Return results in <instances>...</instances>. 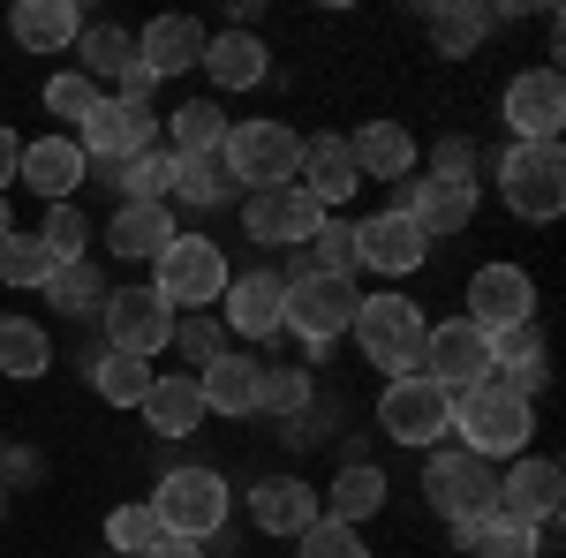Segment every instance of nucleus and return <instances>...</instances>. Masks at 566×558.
I'll return each instance as SVG.
<instances>
[{
    "label": "nucleus",
    "mask_w": 566,
    "mask_h": 558,
    "mask_svg": "<svg viewBox=\"0 0 566 558\" xmlns=\"http://www.w3.org/2000/svg\"><path fill=\"white\" fill-rule=\"evenodd\" d=\"M98 317H106V347H114V355L151 362L159 347H175V309L151 295V287H106Z\"/></svg>",
    "instance_id": "nucleus-12"
},
{
    "label": "nucleus",
    "mask_w": 566,
    "mask_h": 558,
    "mask_svg": "<svg viewBox=\"0 0 566 558\" xmlns=\"http://www.w3.org/2000/svg\"><path fill=\"white\" fill-rule=\"evenodd\" d=\"M469 325L476 333H514V325H536V280L522 264H483L469 280Z\"/></svg>",
    "instance_id": "nucleus-16"
},
{
    "label": "nucleus",
    "mask_w": 566,
    "mask_h": 558,
    "mask_svg": "<svg viewBox=\"0 0 566 558\" xmlns=\"http://www.w3.org/2000/svg\"><path fill=\"white\" fill-rule=\"evenodd\" d=\"M453 430L476 461H522L528 453V430H536V400H522L514 386H476L453 400Z\"/></svg>",
    "instance_id": "nucleus-2"
},
{
    "label": "nucleus",
    "mask_w": 566,
    "mask_h": 558,
    "mask_svg": "<svg viewBox=\"0 0 566 558\" xmlns=\"http://www.w3.org/2000/svg\"><path fill=\"white\" fill-rule=\"evenodd\" d=\"M559 498H566V468H559V461H544V453H522L514 468L499 475V498H491V514L514 520V528H536V536H552V520H559Z\"/></svg>",
    "instance_id": "nucleus-11"
},
{
    "label": "nucleus",
    "mask_w": 566,
    "mask_h": 558,
    "mask_svg": "<svg viewBox=\"0 0 566 558\" xmlns=\"http://www.w3.org/2000/svg\"><path fill=\"white\" fill-rule=\"evenodd\" d=\"M431 173H446V181H469V173H476V144H469V136H438Z\"/></svg>",
    "instance_id": "nucleus-49"
},
{
    "label": "nucleus",
    "mask_w": 566,
    "mask_h": 558,
    "mask_svg": "<svg viewBox=\"0 0 566 558\" xmlns=\"http://www.w3.org/2000/svg\"><path fill=\"white\" fill-rule=\"evenodd\" d=\"M106 544L122 558H144L159 544V514H151V506H114V514H106Z\"/></svg>",
    "instance_id": "nucleus-46"
},
{
    "label": "nucleus",
    "mask_w": 566,
    "mask_h": 558,
    "mask_svg": "<svg viewBox=\"0 0 566 558\" xmlns=\"http://www.w3.org/2000/svg\"><path fill=\"white\" fill-rule=\"evenodd\" d=\"M219 167L227 181L250 197V189H287L295 167H303V136L287 129V122H227V144H219Z\"/></svg>",
    "instance_id": "nucleus-3"
},
{
    "label": "nucleus",
    "mask_w": 566,
    "mask_h": 558,
    "mask_svg": "<svg viewBox=\"0 0 566 558\" xmlns=\"http://www.w3.org/2000/svg\"><path fill=\"white\" fill-rule=\"evenodd\" d=\"M45 257L53 264H84V242H91V219L76 204H45V227H39Z\"/></svg>",
    "instance_id": "nucleus-43"
},
{
    "label": "nucleus",
    "mask_w": 566,
    "mask_h": 558,
    "mask_svg": "<svg viewBox=\"0 0 566 558\" xmlns=\"http://www.w3.org/2000/svg\"><path fill=\"white\" fill-rule=\"evenodd\" d=\"M76 61H84L76 76H91V84L106 91V84H122V76L136 69V39L122 31V23H84V31H76Z\"/></svg>",
    "instance_id": "nucleus-30"
},
{
    "label": "nucleus",
    "mask_w": 566,
    "mask_h": 558,
    "mask_svg": "<svg viewBox=\"0 0 566 558\" xmlns=\"http://www.w3.org/2000/svg\"><path fill=\"white\" fill-rule=\"evenodd\" d=\"M258 415H310V370H272L264 362V378H258Z\"/></svg>",
    "instance_id": "nucleus-44"
},
{
    "label": "nucleus",
    "mask_w": 566,
    "mask_h": 558,
    "mask_svg": "<svg viewBox=\"0 0 566 558\" xmlns=\"http://www.w3.org/2000/svg\"><path fill=\"white\" fill-rule=\"evenodd\" d=\"M15 159H23V136L0 129V197H8V181H15Z\"/></svg>",
    "instance_id": "nucleus-50"
},
{
    "label": "nucleus",
    "mask_w": 566,
    "mask_h": 558,
    "mask_svg": "<svg viewBox=\"0 0 566 558\" xmlns=\"http://www.w3.org/2000/svg\"><path fill=\"white\" fill-rule=\"evenodd\" d=\"M53 340H45L31 317H0V378H45Z\"/></svg>",
    "instance_id": "nucleus-38"
},
{
    "label": "nucleus",
    "mask_w": 566,
    "mask_h": 558,
    "mask_svg": "<svg viewBox=\"0 0 566 558\" xmlns=\"http://www.w3.org/2000/svg\"><path fill=\"white\" fill-rule=\"evenodd\" d=\"M234 197V181L219 159H175V189H167V204H189V212H219Z\"/></svg>",
    "instance_id": "nucleus-37"
},
{
    "label": "nucleus",
    "mask_w": 566,
    "mask_h": 558,
    "mask_svg": "<svg viewBox=\"0 0 566 558\" xmlns=\"http://www.w3.org/2000/svg\"><path fill=\"white\" fill-rule=\"evenodd\" d=\"M506 129H514V144H559V129H566V76L559 69H522L506 84Z\"/></svg>",
    "instance_id": "nucleus-15"
},
{
    "label": "nucleus",
    "mask_w": 566,
    "mask_h": 558,
    "mask_svg": "<svg viewBox=\"0 0 566 558\" xmlns=\"http://www.w3.org/2000/svg\"><path fill=\"white\" fill-rule=\"evenodd\" d=\"M175 234H181L175 204H122V212L106 219V250H114V257H129V264H151Z\"/></svg>",
    "instance_id": "nucleus-26"
},
{
    "label": "nucleus",
    "mask_w": 566,
    "mask_h": 558,
    "mask_svg": "<svg viewBox=\"0 0 566 558\" xmlns=\"http://www.w3.org/2000/svg\"><path fill=\"white\" fill-rule=\"evenodd\" d=\"M317 506H325V520H348V528H363V520L386 506V475L370 468V461H348V468L333 475V491H325Z\"/></svg>",
    "instance_id": "nucleus-32"
},
{
    "label": "nucleus",
    "mask_w": 566,
    "mask_h": 558,
    "mask_svg": "<svg viewBox=\"0 0 566 558\" xmlns=\"http://www.w3.org/2000/svg\"><path fill=\"white\" fill-rule=\"evenodd\" d=\"M45 280H53V257H45V242L15 227V234L0 242V287H45Z\"/></svg>",
    "instance_id": "nucleus-41"
},
{
    "label": "nucleus",
    "mask_w": 566,
    "mask_h": 558,
    "mask_svg": "<svg viewBox=\"0 0 566 558\" xmlns=\"http://www.w3.org/2000/svg\"><path fill=\"white\" fill-rule=\"evenodd\" d=\"M423 378L446 386L453 400H461V392H476V386H491V333H476L469 317L431 325V333H423Z\"/></svg>",
    "instance_id": "nucleus-13"
},
{
    "label": "nucleus",
    "mask_w": 566,
    "mask_h": 558,
    "mask_svg": "<svg viewBox=\"0 0 566 558\" xmlns=\"http://www.w3.org/2000/svg\"><path fill=\"white\" fill-rule=\"evenodd\" d=\"M423 31H431L438 53H476L483 31H491V8L461 0V8H423Z\"/></svg>",
    "instance_id": "nucleus-39"
},
{
    "label": "nucleus",
    "mask_w": 566,
    "mask_h": 558,
    "mask_svg": "<svg viewBox=\"0 0 566 558\" xmlns=\"http://www.w3.org/2000/svg\"><path fill=\"white\" fill-rule=\"evenodd\" d=\"M491 378H499V386H514L522 400H536V392H544L552 362H544V340H536V325L491 333Z\"/></svg>",
    "instance_id": "nucleus-29"
},
{
    "label": "nucleus",
    "mask_w": 566,
    "mask_h": 558,
    "mask_svg": "<svg viewBox=\"0 0 566 558\" xmlns=\"http://www.w3.org/2000/svg\"><path fill=\"white\" fill-rule=\"evenodd\" d=\"M453 544H461L469 558H536V551H544V536H536V528H514V520H499V514L461 520V528H453Z\"/></svg>",
    "instance_id": "nucleus-35"
},
{
    "label": "nucleus",
    "mask_w": 566,
    "mask_h": 558,
    "mask_svg": "<svg viewBox=\"0 0 566 558\" xmlns=\"http://www.w3.org/2000/svg\"><path fill=\"white\" fill-rule=\"evenodd\" d=\"M348 159L363 181H408L416 173V136L400 129V122H363L348 136Z\"/></svg>",
    "instance_id": "nucleus-25"
},
{
    "label": "nucleus",
    "mask_w": 566,
    "mask_h": 558,
    "mask_svg": "<svg viewBox=\"0 0 566 558\" xmlns=\"http://www.w3.org/2000/svg\"><path fill=\"white\" fill-rule=\"evenodd\" d=\"M144 423L159 430V438H189V430L205 423V392H197V378H151V392H144Z\"/></svg>",
    "instance_id": "nucleus-31"
},
{
    "label": "nucleus",
    "mask_w": 566,
    "mask_h": 558,
    "mask_svg": "<svg viewBox=\"0 0 566 558\" xmlns=\"http://www.w3.org/2000/svg\"><path fill=\"white\" fill-rule=\"evenodd\" d=\"M348 333H355V347H363V362L386 370V386H392V378H416V370H423V333H431V317L400 295V287H386V295L355 302Z\"/></svg>",
    "instance_id": "nucleus-1"
},
{
    "label": "nucleus",
    "mask_w": 566,
    "mask_h": 558,
    "mask_svg": "<svg viewBox=\"0 0 566 558\" xmlns=\"http://www.w3.org/2000/svg\"><path fill=\"white\" fill-rule=\"evenodd\" d=\"M175 347L189 355V362H197V370L227 355V340H219V325H212V317H175Z\"/></svg>",
    "instance_id": "nucleus-48"
},
{
    "label": "nucleus",
    "mask_w": 566,
    "mask_h": 558,
    "mask_svg": "<svg viewBox=\"0 0 566 558\" xmlns=\"http://www.w3.org/2000/svg\"><path fill=\"white\" fill-rule=\"evenodd\" d=\"M280 302H287V280L280 272H234L219 309H227V325L242 340H280Z\"/></svg>",
    "instance_id": "nucleus-21"
},
{
    "label": "nucleus",
    "mask_w": 566,
    "mask_h": 558,
    "mask_svg": "<svg viewBox=\"0 0 566 558\" xmlns=\"http://www.w3.org/2000/svg\"><path fill=\"white\" fill-rule=\"evenodd\" d=\"M423 257H431V242H423L400 212L355 219V264H363V272H378V280H408V272H423Z\"/></svg>",
    "instance_id": "nucleus-18"
},
{
    "label": "nucleus",
    "mask_w": 566,
    "mask_h": 558,
    "mask_svg": "<svg viewBox=\"0 0 566 558\" xmlns=\"http://www.w3.org/2000/svg\"><path fill=\"white\" fill-rule=\"evenodd\" d=\"M8 234H15V212H8V197H0V242H8Z\"/></svg>",
    "instance_id": "nucleus-52"
},
{
    "label": "nucleus",
    "mask_w": 566,
    "mask_h": 558,
    "mask_svg": "<svg viewBox=\"0 0 566 558\" xmlns=\"http://www.w3.org/2000/svg\"><path fill=\"white\" fill-rule=\"evenodd\" d=\"M378 430H386L392 445H446V430H453V392L431 386L423 370H416V378H392L386 400H378Z\"/></svg>",
    "instance_id": "nucleus-9"
},
{
    "label": "nucleus",
    "mask_w": 566,
    "mask_h": 558,
    "mask_svg": "<svg viewBox=\"0 0 566 558\" xmlns=\"http://www.w3.org/2000/svg\"><path fill=\"white\" fill-rule=\"evenodd\" d=\"M423 498H431L438 520H483L491 514V498H499V468L476 461L469 445H431V461H423Z\"/></svg>",
    "instance_id": "nucleus-7"
},
{
    "label": "nucleus",
    "mask_w": 566,
    "mask_h": 558,
    "mask_svg": "<svg viewBox=\"0 0 566 558\" xmlns=\"http://www.w3.org/2000/svg\"><path fill=\"white\" fill-rule=\"evenodd\" d=\"M355 280H325V272H295L287 280V302H280V333H295L310 355H325V347L340 340L355 325Z\"/></svg>",
    "instance_id": "nucleus-6"
},
{
    "label": "nucleus",
    "mask_w": 566,
    "mask_h": 558,
    "mask_svg": "<svg viewBox=\"0 0 566 558\" xmlns=\"http://www.w3.org/2000/svg\"><path fill=\"white\" fill-rule=\"evenodd\" d=\"M227 475L219 468H175L159 475V491H151V514H159V536H175V544H205L227 528Z\"/></svg>",
    "instance_id": "nucleus-4"
},
{
    "label": "nucleus",
    "mask_w": 566,
    "mask_h": 558,
    "mask_svg": "<svg viewBox=\"0 0 566 558\" xmlns=\"http://www.w3.org/2000/svg\"><path fill=\"white\" fill-rule=\"evenodd\" d=\"M295 189H303L317 212H340L355 189H363V173H355V159H348V136H310L303 167H295Z\"/></svg>",
    "instance_id": "nucleus-20"
},
{
    "label": "nucleus",
    "mask_w": 566,
    "mask_h": 558,
    "mask_svg": "<svg viewBox=\"0 0 566 558\" xmlns=\"http://www.w3.org/2000/svg\"><path fill=\"white\" fill-rule=\"evenodd\" d=\"M167 136H175V159H219V144H227V114H219V98H189L167 114Z\"/></svg>",
    "instance_id": "nucleus-33"
},
{
    "label": "nucleus",
    "mask_w": 566,
    "mask_h": 558,
    "mask_svg": "<svg viewBox=\"0 0 566 558\" xmlns=\"http://www.w3.org/2000/svg\"><path fill=\"white\" fill-rule=\"evenodd\" d=\"M91 173V159L76 151V136H39V144H23V159H15V181L23 189H39L45 204H76V181Z\"/></svg>",
    "instance_id": "nucleus-19"
},
{
    "label": "nucleus",
    "mask_w": 566,
    "mask_h": 558,
    "mask_svg": "<svg viewBox=\"0 0 566 558\" xmlns=\"http://www.w3.org/2000/svg\"><path fill=\"white\" fill-rule=\"evenodd\" d=\"M76 31H84L76 0H15L8 8V39L23 45V53H69Z\"/></svg>",
    "instance_id": "nucleus-23"
},
{
    "label": "nucleus",
    "mask_w": 566,
    "mask_h": 558,
    "mask_svg": "<svg viewBox=\"0 0 566 558\" xmlns=\"http://www.w3.org/2000/svg\"><path fill=\"white\" fill-rule=\"evenodd\" d=\"M0 514H8V491H0Z\"/></svg>",
    "instance_id": "nucleus-53"
},
{
    "label": "nucleus",
    "mask_w": 566,
    "mask_h": 558,
    "mask_svg": "<svg viewBox=\"0 0 566 558\" xmlns=\"http://www.w3.org/2000/svg\"><path fill=\"white\" fill-rule=\"evenodd\" d=\"M76 151L98 159L106 173L129 167V159H144V151H159V114H136V106H122V98H98L91 122L76 129Z\"/></svg>",
    "instance_id": "nucleus-14"
},
{
    "label": "nucleus",
    "mask_w": 566,
    "mask_h": 558,
    "mask_svg": "<svg viewBox=\"0 0 566 558\" xmlns=\"http://www.w3.org/2000/svg\"><path fill=\"white\" fill-rule=\"evenodd\" d=\"M197 61H205V23H189V15H159V23L136 39V69H144L151 84L197 69Z\"/></svg>",
    "instance_id": "nucleus-24"
},
{
    "label": "nucleus",
    "mask_w": 566,
    "mask_h": 558,
    "mask_svg": "<svg viewBox=\"0 0 566 558\" xmlns=\"http://www.w3.org/2000/svg\"><path fill=\"white\" fill-rule=\"evenodd\" d=\"M258 378L264 362H250V355H219V362H205L197 370V392H205V415H258Z\"/></svg>",
    "instance_id": "nucleus-28"
},
{
    "label": "nucleus",
    "mask_w": 566,
    "mask_h": 558,
    "mask_svg": "<svg viewBox=\"0 0 566 558\" xmlns=\"http://www.w3.org/2000/svg\"><path fill=\"white\" fill-rule=\"evenodd\" d=\"M159 280H151V295L167 302V309H189V317H197V309H212L219 295H227V280H234V272H227V257H219V242L212 234H175V242H167V250H159Z\"/></svg>",
    "instance_id": "nucleus-5"
},
{
    "label": "nucleus",
    "mask_w": 566,
    "mask_h": 558,
    "mask_svg": "<svg viewBox=\"0 0 566 558\" xmlns=\"http://www.w3.org/2000/svg\"><path fill=\"white\" fill-rule=\"evenodd\" d=\"M295 551L303 558H370V544H363V528H348V520H310L303 536H295Z\"/></svg>",
    "instance_id": "nucleus-45"
},
{
    "label": "nucleus",
    "mask_w": 566,
    "mask_h": 558,
    "mask_svg": "<svg viewBox=\"0 0 566 558\" xmlns=\"http://www.w3.org/2000/svg\"><path fill=\"white\" fill-rule=\"evenodd\" d=\"M317 204H310L303 189L287 181V189H250L242 197V227H250V242H264V250H303L310 234H317Z\"/></svg>",
    "instance_id": "nucleus-17"
},
{
    "label": "nucleus",
    "mask_w": 566,
    "mask_h": 558,
    "mask_svg": "<svg viewBox=\"0 0 566 558\" xmlns=\"http://www.w3.org/2000/svg\"><path fill=\"white\" fill-rule=\"evenodd\" d=\"M39 295L53 302L61 317H84V309H98V302H106V287H98V272H91V264H53V280H45Z\"/></svg>",
    "instance_id": "nucleus-42"
},
{
    "label": "nucleus",
    "mask_w": 566,
    "mask_h": 558,
    "mask_svg": "<svg viewBox=\"0 0 566 558\" xmlns=\"http://www.w3.org/2000/svg\"><path fill=\"white\" fill-rule=\"evenodd\" d=\"M197 69H205L219 91H258L264 76H272V53L258 45V31H219V39H205V61H197Z\"/></svg>",
    "instance_id": "nucleus-27"
},
{
    "label": "nucleus",
    "mask_w": 566,
    "mask_h": 558,
    "mask_svg": "<svg viewBox=\"0 0 566 558\" xmlns=\"http://www.w3.org/2000/svg\"><path fill=\"white\" fill-rule=\"evenodd\" d=\"M303 257H310V272H325V280H355V272H363V264H355V219L325 212L317 234L303 242Z\"/></svg>",
    "instance_id": "nucleus-36"
},
{
    "label": "nucleus",
    "mask_w": 566,
    "mask_h": 558,
    "mask_svg": "<svg viewBox=\"0 0 566 558\" xmlns=\"http://www.w3.org/2000/svg\"><path fill=\"white\" fill-rule=\"evenodd\" d=\"M499 197H506V212L514 219H559L566 212V159L559 144H506V159H499Z\"/></svg>",
    "instance_id": "nucleus-8"
},
{
    "label": "nucleus",
    "mask_w": 566,
    "mask_h": 558,
    "mask_svg": "<svg viewBox=\"0 0 566 558\" xmlns=\"http://www.w3.org/2000/svg\"><path fill=\"white\" fill-rule=\"evenodd\" d=\"M98 98H106V91L91 84V76H76V69H69V76H53V84H45V114H53V122H76V129H84Z\"/></svg>",
    "instance_id": "nucleus-47"
},
{
    "label": "nucleus",
    "mask_w": 566,
    "mask_h": 558,
    "mask_svg": "<svg viewBox=\"0 0 566 558\" xmlns=\"http://www.w3.org/2000/svg\"><path fill=\"white\" fill-rule=\"evenodd\" d=\"M144 558H205V544H175V536H159Z\"/></svg>",
    "instance_id": "nucleus-51"
},
{
    "label": "nucleus",
    "mask_w": 566,
    "mask_h": 558,
    "mask_svg": "<svg viewBox=\"0 0 566 558\" xmlns=\"http://www.w3.org/2000/svg\"><path fill=\"white\" fill-rule=\"evenodd\" d=\"M317 514H325V506H317V491H310L303 475H272V483H250V520H258L264 536H303Z\"/></svg>",
    "instance_id": "nucleus-22"
},
{
    "label": "nucleus",
    "mask_w": 566,
    "mask_h": 558,
    "mask_svg": "<svg viewBox=\"0 0 566 558\" xmlns=\"http://www.w3.org/2000/svg\"><path fill=\"white\" fill-rule=\"evenodd\" d=\"M392 212L408 219L423 242H446L476 219V181H446V173H408L392 181Z\"/></svg>",
    "instance_id": "nucleus-10"
},
{
    "label": "nucleus",
    "mask_w": 566,
    "mask_h": 558,
    "mask_svg": "<svg viewBox=\"0 0 566 558\" xmlns=\"http://www.w3.org/2000/svg\"><path fill=\"white\" fill-rule=\"evenodd\" d=\"M114 189H122V204H167V189H175V151H144L129 167H114Z\"/></svg>",
    "instance_id": "nucleus-40"
},
{
    "label": "nucleus",
    "mask_w": 566,
    "mask_h": 558,
    "mask_svg": "<svg viewBox=\"0 0 566 558\" xmlns=\"http://www.w3.org/2000/svg\"><path fill=\"white\" fill-rule=\"evenodd\" d=\"M84 378H91V392H98L106 408H144V392H151L159 370H151V362H136V355H114V347H106V355H91Z\"/></svg>",
    "instance_id": "nucleus-34"
},
{
    "label": "nucleus",
    "mask_w": 566,
    "mask_h": 558,
    "mask_svg": "<svg viewBox=\"0 0 566 558\" xmlns=\"http://www.w3.org/2000/svg\"><path fill=\"white\" fill-rule=\"evenodd\" d=\"M0 453H8V438H0Z\"/></svg>",
    "instance_id": "nucleus-54"
}]
</instances>
